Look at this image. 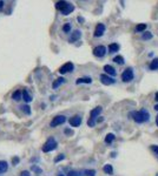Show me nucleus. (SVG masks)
I'll return each instance as SVG.
<instances>
[{
    "label": "nucleus",
    "instance_id": "obj_17",
    "mask_svg": "<svg viewBox=\"0 0 158 176\" xmlns=\"http://www.w3.org/2000/svg\"><path fill=\"white\" fill-rule=\"evenodd\" d=\"M23 99H24V101L25 102H27V104H28V102H31L32 101V96H31V94L30 93H28L26 89L25 91H23Z\"/></svg>",
    "mask_w": 158,
    "mask_h": 176
},
{
    "label": "nucleus",
    "instance_id": "obj_38",
    "mask_svg": "<svg viewBox=\"0 0 158 176\" xmlns=\"http://www.w3.org/2000/svg\"><path fill=\"white\" fill-rule=\"evenodd\" d=\"M4 7V1H0V9Z\"/></svg>",
    "mask_w": 158,
    "mask_h": 176
},
{
    "label": "nucleus",
    "instance_id": "obj_3",
    "mask_svg": "<svg viewBox=\"0 0 158 176\" xmlns=\"http://www.w3.org/2000/svg\"><path fill=\"white\" fill-rule=\"evenodd\" d=\"M102 107H96L94 109H92L91 110V113H90V119H89V121H88V125H89V127H93L94 125H96V119L99 116V114L102 113Z\"/></svg>",
    "mask_w": 158,
    "mask_h": 176
},
{
    "label": "nucleus",
    "instance_id": "obj_16",
    "mask_svg": "<svg viewBox=\"0 0 158 176\" xmlns=\"http://www.w3.org/2000/svg\"><path fill=\"white\" fill-rule=\"evenodd\" d=\"M91 82H92V79L89 78V76H86V78H79L76 81L77 85H80V83H91Z\"/></svg>",
    "mask_w": 158,
    "mask_h": 176
},
{
    "label": "nucleus",
    "instance_id": "obj_42",
    "mask_svg": "<svg viewBox=\"0 0 158 176\" xmlns=\"http://www.w3.org/2000/svg\"><path fill=\"white\" fill-rule=\"evenodd\" d=\"M58 176H65V175H64V174H62V173H60V174H58Z\"/></svg>",
    "mask_w": 158,
    "mask_h": 176
},
{
    "label": "nucleus",
    "instance_id": "obj_13",
    "mask_svg": "<svg viewBox=\"0 0 158 176\" xmlns=\"http://www.w3.org/2000/svg\"><path fill=\"white\" fill-rule=\"evenodd\" d=\"M73 11H75V6H73L72 4H70V3H68V4L66 5V7L62 11V14H63V16H68V14H70V13H72Z\"/></svg>",
    "mask_w": 158,
    "mask_h": 176
},
{
    "label": "nucleus",
    "instance_id": "obj_35",
    "mask_svg": "<svg viewBox=\"0 0 158 176\" xmlns=\"http://www.w3.org/2000/svg\"><path fill=\"white\" fill-rule=\"evenodd\" d=\"M19 176H31V175H30V171L28 170H23Z\"/></svg>",
    "mask_w": 158,
    "mask_h": 176
},
{
    "label": "nucleus",
    "instance_id": "obj_5",
    "mask_svg": "<svg viewBox=\"0 0 158 176\" xmlns=\"http://www.w3.org/2000/svg\"><path fill=\"white\" fill-rule=\"evenodd\" d=\"M65 121H66V117H65L64 115H57L55 117H53V120L51 121L50 126H51L52 128H54V127H57V126L63 125Z\"/></svg>",
    "mask_w": 158,
    "mask_h": 176
},
{
    "label": "nucleus",
    "instance_id": "obj_34",
    "mask_svg": "<svg viewBox=\"0 0 158 176\" xmlns=\"http://www.w3.org/2000/svg\"><path fill=\"white\" fill-rule=\"evenodd\" d=\"M19 161H20V160H19V157H18V156H14V157L12 158V163H13L14 166H17V164L19 163Z\"/></svg>",
    "mask_w": 158,
    "mask_h": 176
},
{
    "label": "nucleus",
    "instance_id": "obj_9",
    "mask_svg": "<svg viewBox=\"0 0 158 176\" xmlns=\"http://www.w3.org/2000/svg\"><path fill=\"white\" fill-rule=\"evenodd\" d=\"M105 32V25L104 24H98L96 26V29H94V37L96 38H99V37H102Z\"/></svg>",
    "mask_w": 158,
    "mask_h": 176
},
{
    "label": "nucleus",
    "instance_id": "obj_29",
    "mask_svg": "<svg viewBox=\"0 0 158 176\" xmlns=\"http://www.w3.org/2000/svg\"><path fill=\"white\" fill-rule=\"evenodd\" d=\"M31 170L34 171V173H37V174H41V173H42V169H41L40 167L36 166V164H33V166L31 167Z\"/></svg>",
    "mask_w": 158,
    "mask_h": 176
},
{
    "label": "nucleus",
    "instance_id": "obj_21",
    "mask_svg": "<svg viewBox=\"0 0 158 176\" xmlns=\"http://www.w3.org/2000/svg\"><path fill=\"white\" fill-rule=\"evenodd\" d=\"M103 170H104V173L107 174V175H112V174H113V168H112L111 164H105V166L103 167Z\"/></svg>",
    "mask_w": 158,
    "mask_h": 176
},
{
    "label": "nucleus",
    "instance_id": "obj_2",
    "mask_svg": "<svg viewBox=\"0 0 158 176\" xmlns=\"http://www.w3.org/2000/svg\"><path fill=\"white\" fill-rule=\"evenodd\" d=\"M57 146H58V143H57V141L54 140V137H49L47 141L44 143V146H42V152L50 153V152H52L57 148Z\"/></svg>",
    "mask_w": 158,
    "mask_h": 176
},
{
    "label": "nucleus",
    "instance_id": "obj_15",
    "mask_svg": "<svg viewBox=\"0 0 158 176\" xmlns=\"http://www.w3.org/2000/svg\"><path fill=\"white\" fill-rule=\"evenodd\" d=\"M7 169H8V163L6 161H0V175L6 173Z\"/></svg>",
    "mask_w": 158,
    "mask_h": 176
},
{
    "label": "nucleus",
    "instance_id": "obj_12",
    "mask_svg": "<svg viewBox=\"0 0 158 176\" xmlns=\"http://www.w3.org/2000/svg\"><path fill=\"white\" fill-rule=\"evenodd\" d=\"M104 70L106 72V75H112V76H116L117 75L116 69H114L112 66H110V65H105L104 66Z\"/></svg>",
    "mask_w": 158,
    "mask_h": 176
},
{
    "label": "nucleus",
    "instance_id": "obj_6",
    "mask_svg": "<svg viewBox=\"0 0 158 176\" xmlns=\"http://www.w3.org/2000/svg\"><path fill=\"white\" fill-rule=\"evenodd\" d=\"M75 69V66L72 62H66L65 65H63L60 68H59V73L60 74H66V73H70Z\"/></svg>",
    "mask_w": 158,
    "mask_h": 176
},
{
    "label": "nucleus",
    "instance_id": "obj_22",
    "mask_svg": "<svg viewBox=\"0 0 158 176\" xmlns=\"http://www.w3.org/2000/svg\"><path fill=\"white\" fill-rule=\"evenodd\" d=\"M149 68H150L151 70L158 69V58H157V59H153V60L151 61V64L149 65Z\"/></svg>",
    "mask_w": 158,
    "mask_h": 176
},
{
    "label": "nucleus",
    "instance_id": "obj_27",
    "mask_svg": "<svg viewBox=\"0 0 158 176\" xmlns=\"http://www.w3.org/2000/svg\"><path fill=\"white\" fill-rule=\"evenodd\" d=\"M85 176H96V170L94 169H86L84 171Z\"/></svg>",
    "mask_w": 158,
    "mask_h": 176
},
{
    "label": "nucleus",
    "instance_id": "obj_19",
    "mask_svg": "<svg viewBox=\"0 0 158 176\" xmlns=\"http://www.w3.org/2000/svg\"><path fill=\"white\" fill-rule=\"evenodd\" d=\"M12 99L14 100V101H20L21 99H23V94H21V92L20 91H16L13 94H12Z\"/></svg>",
    "mask_w": 158,
    "mask_h": 176
},
{
    "label": "nucleus",
    "instance_id": "obj_20",
    "mask_svg": "<svg viewBox=\"0 0 158 176\" xmlns=\"http://www.w3.org/2000/svg\"><path fill=\"white\" fill-rule=\"evenodd\" d=\"M67 4H68V3H66V1H58V3L55 4V8L58 9V11H60V12H62V11H63V9L66 7V5H67Z\"/></svg>",
    "mask_w": 158,
    "mask_h": 176
},
{
    "label": "nucleus",
    "instance_id": "obj_28",
    "mask_svg": "<svg viewBox=\"0 0 158 176\" xmlns=\"http://www.w3.org/2000/svg\"><path fill=\"white\" fill-rule=\"evenodd\" d=\"M21 110H23L25 114H27V115H30V114H31V107H30V106H27V105H24V106L21 107Z\"/></svg>",
    "mask_w": 158,
    "mask_h": 176
},
{
    "label": "nucleus",
    "instance_id": "obj_37",
    "mask_svg": "<svg viewBox=\"0 0 158 176\" xmlns=\"http://www.w3.org/2000/svg\"><path fill=\"white\" fill-rule=\"evenodd\" d=\"M78 21L79 22H84V18L83 17H78Z\"/></svg>",
    "mask_w": 158,
    "mask_h": 176
},
{
    "label": "nucleus",
    "instance_id": "obj_36",
    "mask_svg": "<svg viewBox=\"0 0 158 176\" xmlns=\"http://www.w3.org/2000/svg\"><path fill=\"white\" fill-rule=\"evenodd\" d=\"M64 133H65L66 135H73V131L71 130V129H68V128H66V129L64 130Z\"/></svg>",
    "mask_w": 158,
    "mask_h": 176
},
{
    "label": "nucleus",
    "instance_id": "obj_4",
    "mask_svg": "<svg viewBox=\"0 0 158 176\" xmlns=\"http://www.w3.org/2000/svg\"><path fill=\"white\" fill-rule=\"evenodd\" d=\"M122 80L124 82H130L131 80H133V69L131 67L126 68L123 73H122Z\"/></svg>",
    "mask_w": 158,
    "mask_h": 176
},
{
    "label": "nucleus",
    "instance_id": "obj_24",
    "mask_svg": "<svg viewBox=\"0 0 158 176\" xmlns=\"http://www.w3.org/2000/svg\"><path fill=\"white\" fill-rule=\"evenodd\" d=\"M146 24H139L136 26V32H144L146 29Z\"/></svg>",
    "mask_w": 158,
    "mask_h": 176
},
{
    "label": "nucleus",
    "instance_id": "obj_23",
    "mask_svg": "<svg viewBox=\"0 0 158 176\" xmlns=\"http://www.w3.org/2000/svg\"><path fill=\"white\" fill-rule=\"evenodd\" d=\"M113 61L118 65H124V58L122 55H117V56L113 58Z\"/></svg>",
    "mask_w": 158,
    "mask_h": 176
},
{
    "label": "nucleus",
    "instance_id": "obj_31",
    "mask_svg": "<svg viewBox=\"0 0 158 176\" xmlns=\"http://www.w3.org/2000/svg\"><path fill=\"white\" fill-rule=\"evenodd\" d=\"M151 150L153 152V154H155V155H156V157L158 158V146H157V144L151 146Z\"/></svg>",
    "mask_w": 158,
    "mask_h": 176
},
{
    "label": "nucleus",
    "instance_id": "obj_25",
    "mask_svg": "<svg viewBox=\"0 0 158 176\" xmlns=\"http://www.w3.org/2000/svg\"><path fill=\"white\" fill-rule=\"evenodd\" d=\"M142 39L143 40H150L152 39V33L151 32H144L142 34Z\"/></svg>",
    "mask_w": 158,
    "mask_h": 176
},
{
    "label": "nucleus",
    "instance_id": "obj_39",
    "mask_svg": "<svg viewBox=\"0 0 158 176\" xmlns=\"http://www.w3.org/2000/svg\"><path fill=\"white\" fill-rule=\"evenodd\" d=\"M155 97H156V100H157V101H158V92H157V93H156V95H155Z\"/></svg>",
    "mask_w": 158,
    "mask_h": 176
},
{
    "label": "nucleus",
    "instance_id": "obj_1",
    "mask_svg": "<svg viewBox=\"0 0 158 176\" xmlns=\"http://www.w3.org/2000/svg\"><path fill=\"white\" fill-rule=\"evenodd\" d=\"M131 115L133 116V120L137 123H143V122H146L150 119V114L146 109H140L139 112H133L131 113Z\"/></svg>",
    "mask_w": 158,
    "mask_h": 176
},
{
    "label": "nucleus",
    "instance_id": "obj_30",
    "mask_svg": "<svg viewBox=\"0 0 158 176\" xmlns=\"http://www.w3.org/2000/svg\"><path fill=\"white\" fill-rule=\"evenodd\" d=\"M66 176H81V174L79 171H76V170H70L66 174Z\"/></svg>",
    "mask_w": 158,
    "mask_h": 176
},
{
    "label": "nucleus",
    "instance_id": "obj_18",
    "mask_svg": "<svg viewBox=\"0 0 158 176\" xmlns=\"http://www.w3.org/2000/svg\"><path fill=\"white\" fill-rule=\"evenodd\" d=\"M119 51V45L118 43H110L109 45V52L110 53H116Z\"/></svg>",
    "mask_w": 158,
    "mask_h": 176
},
{
    "label": "nucleus",
    "instance_id": "obj_43",
    "mask_svg": "<svg viewBox=\"0 0 158 176\" xmlns=\"http://www.w3.org/2000/svg\"><path fill=\"white\" fill-rule=\"evenodd\" d=\"M156 176H158V174H157V175H156Z\"/></svg>",
    "mask_w": 158,
    "mask_h": 176
},
{
    "label": "nucleus",
    "instance_id": "obj_8",
    "mask_svg": "<svg viewBox=\"0 0 158 176\" xmlns=\"http://www.w3.org/2000/svg\"><path fill=\"white\" fill-rule=\"evenodd\" d=\"M100 82H102L103 85H105V86H110V85H113L114 82H116V80H114L113 78H110L106 74H102L100 75Z\"/></svg>",
    "mask_w": 158,
    "mask_h": 176
},
{
    "label": "nucleus",
    "instance_id": "obj_14",
    "mask_svg": "<svg viewBox=\"0 0 158 176\" xmlns=\"http://www.w3.org/2000/svg\"><path fill=\"white\" fill-rule=\"evenodd\" d=\"M64 82H65L64 78H58L57 80H54V82L52 83V88H53V89H57V88H58L60 85H63Z\"/></svg>",
    "mask_w": 158,
    "mask_h": 176
},
{
    "label": "nucleus",
    "instance_id": "obj_41",
    "mask_svg": "<svg viewBox=\"0 0 158 176\" xmlns=\"http://www.w3.org/2000/svg\"><path fill=\"white\" fill-rule=\"evenodd\" d=\"M155 109H156V110H158V105H156V106H155Z\"/></svg>",
    "mask_w": 158,
    "mask_h": 176
},
{
    "label": "nucleus",
    "instance_id": "obj_7",
    "mask_svg": "<svg viewBox=\"0 0 158 176\" xmlns=\"http://www.w3.org/2000/svg\"><path fill=\"white\" fill-rule=\"evenodd\" d=\"M106 54V47L105 46H97L93 49V55L97 58H103Z\"/></svg>",
    "mask_w": 158,
    "mask_h": 176
},
{
    "label": "nucleus",
    "instance_id": "obj_33",
    "mask_svg": "<svg viewBox=\"0 0 158 176\" xmlns=\"http://www.w3.org/2000/svg\"><path fill=\"white\" fill-rule=\"evenodd\" d=\"M64 158H65V155H64V154H60L59 156H57V157L54 158V162L57 163V162H59V161H63Z\"/></svg>",
    "mask_w": 158,
    "mask_h": 176
},
{
    "label": "nucleus",
    "instance_id": "obj_11",
    "mask_svg": "<svg viewBox=\"0 0 158 176\" xmlns=\"http://www.w3.org/2000/svg\"><path fill=\"white\" fill-rule=\"evenodd\" d=\"M80 38H81V32L78 31V29H76V31H73L72 33H71L70 42H76V41H78Z\"/></svg>",
    "mask_w": 158,
    "mask_h": 176
},
{
    "label": "nucleus",
    "instance_id": "obj_40",
    "mask_svg": "<svg viewBox=\"0 0 158 176\" xmlns=\"http://www.w3.org/2000/svg\"><path fill=\"white\" fill-rule=\"evenodd\" d=\"M156 123H157V126H158V115L156 116Z\"/></svg>",
    "mask_w": 158,
    "mask_h": 176
},
{
    "label": "nucleus",
    "instance_id": "obj_26",
    "mask_svg": "<svg viewBox=\"0 0 158 176\" xmlns=\"http://www.w3.org/2000/svg\"><path fill=\"white\" fill-rule=\"evenodd\" d=\"M113 140H114V135H113L112 133L107 134V135H106V137H105V142H106V143H112V142H113Z\"/></svg>",
    "mask_w": 158,
    "mask_h": 176
},
{
    "label": "nucleus",
    "instance_id": "obj_10",
    "mask_svg": "<svg viewBox=\"0 0 158 176\" xmlns=\"http://www.w3.org/2000/svg\"><path fill=\"white\" fill-rule=\"evenodd\" d=\"M68 122L72 127H79L81 125V117L79 115H75L68 120Z\"/></svg>",
    "mask_w": 158,
    "mask_h": 176
},
{
    "label": "nucleus",
    "instance_id": "obj_32",
    "mask_svg": "<svg viewBox=\"0 0 158 176\" xmlns=\"http://www.w3.org/2000/svg\"><path fill=\"white\" fill-rule=\"evenodd\" d=\"M63 31L65 32V33H68L70 31H71V25L67 22V24H65L64 26H63Z\"/></svg>",
    "mask_w": 158,
    "mask_h": 176
}]
</instances>
